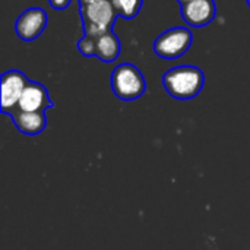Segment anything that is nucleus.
<instances>
[{"instance_id": "nucleus-1", "label": "nucleus", "mask_w": 250, "mask_h": 250, "mask_svg": "<svg viewBox=\"0 0 250 250\" xmlns=\"http://www.w3.org/2000/svg\"><path fill=\"white\" fill-rule=\"evenodd\" d=\"M204 72L195 66H177L163 76L166 91L177 100H192L204 88Z\"/></svg>"}, {"instance_id": "nucleus-2", "label": "nucleus", "mask_w": 250, "mask_h": 250, "mask_svg": "<svg viewBox=\"0 0 250 250\" xmlns=\"http://www.w3.org/2000/svg\"><path fill=\"white\" fill-rule=\"evenodd\" d=\"M111 89L114 95L123 101L138 100L146 89V82L141 70L130 64L122 63L111 73Z\"/></svg>"}, {"instance_id": "nucleus-3", "label": "nucleus", "mask_w": 250, "mask_h": 250, "mask_svg": "<svg viewBox=\"0 0 250 250\" xmlns=\"http://www.w3.org/2000/svg\"><path fill=\"white\" fill-rule=\"evenodd\" d=\"M81 16L83 19L85 35L98 38L100 35L111 31L117 12L111 0H103L81 6Z\"/></svg>"}, {"instance_id": "nucleus-4", "label": "nucleus", "mask_w": 250, "mask_h": 250, "mask_svg": "<svg viewBox=\"0 0 250 250\" xmlns=\"http://www.w3.org/2000/svg\"><path fill=\"white\" fill-rule=\"evenodd\" d=\"M193 35L185 26H176L163 32L154 42V51L161 59L174 60L182 57L192 45Z\"/></svg>"}, {"instance_id": "nucleus-5", "label": "nucleus", "mask_w": 250, "mask_h": 250, "mask_svg": "<svg viewBox=\"0 0 250 250\" xmlns=\"http://www.w3.org/2000/svg\"><path fill=\"white\" fill-rule=\"evenodd\" d=\"M29 83L28 78L19 70H9L1 75L0 91H1V111L12 114L18 108V103Z\"/></svg>"}, {"instance_id": "nucleus-6", "label": "nucleus", "mask_w": 250, "mask_h": 250, "mask_svg": "<svg viewBox=\"0 0 250 250\" xmlns=\"http://www.w3.org/2000/svg\"><path fill=\"white\" fill-rule=\"evenodd\" d=\"M48 16L44 9L41 7H31L26 9L21 16L16 19L15 29L19 38L23 41H32L41 35L44 28L47 26Z\"/></svg>"}, {"instance_id": "nucleus-7", "label": "nucleus", "mask_w": 250, "mask_h": 250, "mask_svg": "<svg viewBox=\"0 0 250 250\" xmlns=\"http://www.w3.org/2000/svg\"><path fill=\"white\" fill-rule=\"evenodd\" d=\"M217 7L214 0H195L182 6V16L188 25L195 28L207 26L214 21Z\"/></svg>"}, {"instance_id": "nucleus-8", "label": "nucleus", "mask_w": 250, "mask_h": 250, "mask_svg": "<svg viewBox=\"0 0 250 250\" xmlns=\"http://www.w3.org/2000/svg\"><path fill=\"white\" fill-rule=\"evenodd\" d=\"M53 103L48 97L47 89L37 82H29L18 103V110L21 111H45L51 108Z\"/></svg>"}, {"instance_id": "nucleus-9", "label": "nucleus", "mask_w": 250, "mask_h": 250, "mask_svg": "<svg viewBox=\"0 0 250 250\" xmlns=\"http://www.w3.org/2000/svg\"><path fill=\"white\" fill-rule=\"evenodd\" d=\"M10 117L13 119V123L18 127V130L22 132L23 135H29V136L40 135L45 129V125H47L44 111L15 110L10 114Z\"/></svg>"}, {"instance_id": "nucleus-10", "label": "nucleus", "mask_w": 250, "mask_h": 250, "mask_svg": "<svg viewBox=\"0 0 250 250\" xmlns=\"http://www.w3.org/2000/svg\"><path fill=\"white\" fill-rule=\"evenodd\" d=\"M95 41H97L95 56L100 60H103L105 63H111L119 57V54H120V41L111 31L100 35L98 38H95Z\"/></svg>"}, {"instance_id": "nucleus-11", "label": "nucleus", "mask_w": 250, "mask_h": 250, "mask_svg": "<svg viewBox=\"0 0 250 250\" xmlns=\"http://www.w3.org/2000/svg\"><path fill=\"white\" fill-rule=\"evenodd\" d=\"M117 15L126 18V19H132L135 18L141 7H142V0H111Z\"/></svg>"}, {"instance_id": "nucleus-12", "label": "nucleus", "mask_w": 250, "mask_h": 250, "mask_svg": "<svg viewBox=\"0 0 250 250\" xmlns=\"http://www.w3.org/2000/svg\"><path fill=\"white\" fill-rule=\"evenodd\" d=\"M78 48H79V51H81L83 56H88V57L95 56V51H97V41H95V38L85 35L82 40H79Z\"/></svg>"}, {"instance_id": "nucleus-13", "label": "nucleus", "mask_w": 250, "mask_h": 250, "mask_svg": "<svg viewBox=\"0 0 250 250\" xmlns=\"http://www.w3.org/2000/svg\"><path fill=\"white\" fill-rule=\"evenodd\" d=\"M48 1L54 9H66L72 0H48Z\"/></svg>"}, {"instance_id": "nucleus-14", "label": "nucleus", "mask_w": 250, "mask_h": 250, "mask_svg": "<svg viewBox=\"0 0 250 250\" xmlns=\"http://www.w3.org/2000/svg\"><path fill=\"white\" fill-rule=\"evenodd\" d=\"M97 1H103V0H79V4L85 6V4H91V3H97Z\"/></svg>"}, {"instance_id": "nucleus-15", "label": "nucleus", "mask_w": 250, "mask_h": 250, "mask_svg": "<svg viewBox=\"0 0 250 250\" xmlns=\"http://www.w3.org/2000/svg\"><path fill=\"white\" fill-rule=\"evenodd\" d=\"M180 3H182V6L183 4H186V3H190V1H195V0H179Z\"/></svg>"}, {"instance_id": "nucleus-16", "label": "nucleus", "mask_w": 250, "mask_h": 250, "mask_svg": "<svg viewBox=\"0 0 250 250\" xmlns=\"http://www.w3.org/2000/svg\"><path fill=\"white\" fill-rule=\"evenodd\" d=\"M248 4H249V6H250V0H248Z\"/></svg>"}]
</instances>
